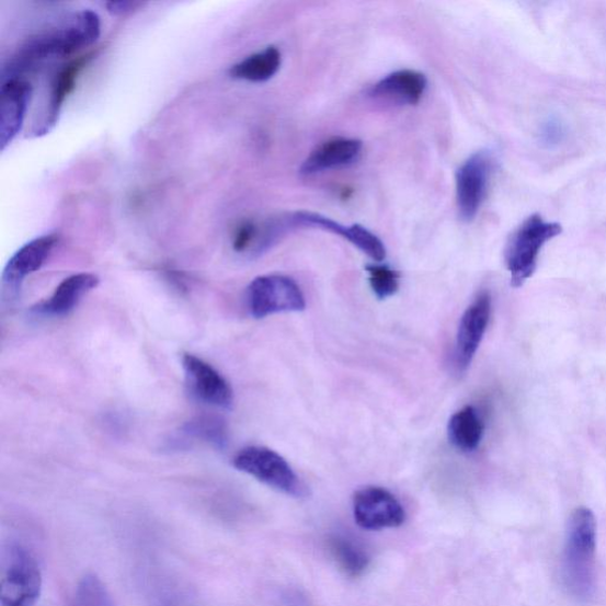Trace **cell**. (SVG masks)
<instances>
[{
  "label": "cell",
  "mask_w": 606,
  "mask_h": 606,
  "mask_svg": "<svg viewBox=\"0 0 606 606\" xmlns=\"http://www.w3.org/2000/svg\"><path fill=\"white\" fill-rule=\"evenodd\" d=\"M597 522L593 511L576 508L570 517L568 537L561 567V579L568 594L587 603L595 597Z\"/></svg>",
  "instance_id": "cell-1"
},
{
  "label": "cell",
  "mask_w": 606,
  "mask_h": 606,
  "mask_svg": "<svg viewBox=\"0 0 606 606\" xmlns=\"http://www.w3.org/2000/svg\"><path fill=\"white\" fill-rule=\"evenodd\" d=\"M101 34L99 14L82 10L61 26L28 39L11 69H23L52 57H66L91 47Z\"/></svg>",
  "instance_id": "cell-2"
},
{
  "label": "cell",
  "mask_w": 606,
  "mask_h": 606,
  "mask_svg": "<svg viewBox=\"0 0 606 606\" xmlns=\"http://www.w3.org/2000/svg\"><path fill=\"white\" fill-rule=\"evenodd\" d=\"M561 232L563 228L557 221H547L540 215H531L513 232L505 251L512 287L521 288L534 276L541 249Z\"/></svg>",
  "instance_id": "cell-3"
},
{
  "label": "cell",
  "mask_w": 606,
  "mask_h": 606,
  "mask_svg": "<svg viewBox=\"0 0 606 606\" xmlns=\"http://www.w3.org/2000/svg\"><path fill=\"white\" fill-rule=\"evenodd\" d=\"M43 575L36 557L19 542L9 544L2 556L0 606H35Z\"/></svg>",
  "instance_id": "cell-4"
},
{
  "label": "cell",
  "mask_w": 606,
  "mask_h": 606,
  "mask_svg": "<svg viewBox=\"0 0 606 606\" xmlns=\"http://www.w3.org/2000/svg\"><path fill=\"white\" fill-rule=\"evenodd\" d=\"M233 467L244 474L293 498H307L305 483L283 456L265 447H248L233 458Z\"/></svg>",
  "instance_id": "cell-5"
},
{
  "label": "cell",
  "mask_w": 606,
  "mask_h": 606,
  "mask_svg": "<svg viewBox=\"0 0 606 606\" xmlns=\"http://www.w3.org/2000/svg\"><path fill=\"white\" fill-rule=\"evenodd\" d=\"M247 302L255 319L301 312L306 308L300 286L291 277L275 274L256 277L247 289Z\"/></svg>",
  "instance_id": "cell-6"
},
{
  "label": "cell",
  "mask_w": 606,
  "mask_h": 606,
  "mask_svg": "<svg viewBox=\"0 0 606 606\" xmlns=\"http://www.w3.org/2000/svg\"><path fill=\"white\" fill-rule=\"evenodd\" d=\"M493 170L490 153L478 152L466 160L456 173V198L458 213L464 220L477 217L485 199Z\"/></svg>",
  "instance_id": "cell-7"
},
{
  "label": "cell",
  "mask_w": 606,
  "mask_h": 606,
  "mask_svg": "<svg viewBox=\"0 0 606 606\" xmlns=\"http://www.w3.org/2000/svg\"><path fill=\"white\" fill-rule=\"evenodd\" d=\"M353 513L356 523L368 530L396 528L405 522L401 502L381 487H366L358 491L353 499Z\"/></svg>",
  "instance_id": "cell-8"
},
{
  "label": "cell",
  "mask_w": 606,
  "mask_h": 606,
  "mask_svg": "<svg viewBox=\"0 0 606 606\" xmlns=\"http://www.w3.org/2000/svg\"><path fill=\"white\" fill-rule=\"evenodd\" d=\"M492 315V297L481 291L464 313L455 345V364L460 373L467 371L482 343Z\"/></svg>",
  "instance_id": "cell-9"
},
{
  "label": "cell",
  "mask_w": 606,
  "mask_h": 606,
  "mask_svg": "<svg viewBox=\"0 0 606 606\" xmlns=\"http://www.w3.org/2000/svg\"><path fill=\"white\" fill-rule=\"evenodd\" d=\"M182 366L190 389L205 404L228 410L233 404L230 382L209 363L192 353H184Z\"/></svg>",
  "instance_id": "cell-10"
},
{
  "label": "cell",
  "mask_w": 606,
  "mask_h": 606,
  "mask_svg": "<svg viewBox=\"0 0 606 606\" xmlns=\"http://www.w3.org/2000/svg\"><path fill=\"white\" fill-rule=\"evenodd\" d=\"M57 242L56 235H44L21 247L5 265L2 275L4 293H8L10 297L18 295L24 279L43 267Z\"/></svg>",
  "instance_id": "cell-11"
},
{
  "label": "cell",
  "mask_w": 606,
  "mask_h": 606,
  "mask_svg": "<svg viewBox=\"0 0 606 606\" xmlns=\"http://www.w3.org/2000/svg\"><path fill=\"white\" fill-rule=\"evenodd\" d=\"M33 96V87L19 78L8 79L0 91V147L2 151L19 136L28 103Z\"/></svg>",
  "instance_id": "cell-12"
},
{
  "label": "cell",
  "mask_w": 606,
  "mask_h": 606,
  "mask_svg": "<svg viewBox=\"0 0 606 606\" xmlns=\"http://www.w3.org/2000/svg\"><path fill=\"white\" fill-rule=\"evenodd\" d=\"M99 284V276L92 273L70 275L56 287L50 298L34 306L32 312L39 317H65Z\"/></svg>",
  "instance_id": "cell-13"
},
{
  "label": "cell",
  "mask_w": 606,
  "mask_h": 606,
  "mask_svg": "<svg viewBox=\"0 0 606 606\" xmlns=\"http://www.w3.org/2000/svg\"><path fill=\"white\" fill-rule=\"evenodd\" d=\"M363 144L357 139L333 138L316 147L305 159L300 172L312 175L332 169L344 168L356 161Z\"/></svg>",
  "instance_id": "cell-14"
},
{
  "label": "cell",
  "mask_w": 606,
  "mask_h": 606,
  "mask_svg": "<svg viewBox=\"0 0 606 606\" xmlns=\"http://www.w3.org/2000/svg\"><path fill=\"white\" fill-rule=\"evenodd\" d=\"M426 85L424 73L411 69L398 70L377 82L369 95L397 105L413 106L423 98Z\"/></svg>",
  "instance_id": "cell-15"
},
{
  "label": "cell",
  "mask_w": 606,
  "mask_h": 606,
  "mask_svg": "<svg viewBox=\"0 0 606 606\" xmlns=\"http://www.w3.org/2000/svg\"><path fill=\"white\" fill-rule=\"evenodd\" d=\"M91 57L92 55L82 56L57 73L53 84L47 117L37 130V135H46L56 125L58 114H60L66 99L76 90L79 73L90 62Z\"/></svg>",
  "instance_id": "cell-16"
},
{
  "label": "cell",
  "mask_w": 606,
  "mask_h": 606,
  "mask_svg": "<svg viewBox=\"0 0 606 606\" xmlns=\"http://www.w3.org/2000/svg\"><path fill=\"white\" fill-rule=\"evenodd\" d=\"M484 425L474 407H465L454 413L448 424L451 445L464 453L476 451L482 441Z\"/></svg>",
  "instance_id": "cell-17"
},
{
  "label": "cell",
  "mask_w": 606,
  "mask_h": 606,
  "mask_svg": "<svg viewBox=\"0 0 606 606\" xmlns=\"http://www.w3.org/2000/svg\"><path fill=\"white\" fill-rule=\"evenodd\" d=\"M194 442H204L217 449H224L228 442V428L224 420L215 416H201L185 423L180 434L172 441L176 448Z\"/></svg>",
  "instance_id": "cell-18"
},
{
  "label": "cell",
  "mask_w": 606,
  "mask_h": 606,
  "mask_svg": "<svg viewBox=\"0 0 606 606\" xmlns=\"http://www.w3.org/2000/svg\"><path fill=\"white\" fill-rule=\"evenodd\" d=\"M283 56L276 47H268L250 55L243 61L231 67L229 73L232 79L248 82H265L276 76Z\"/></svg>",
  "instance_id": "cell-19"
},
{
  "label": "cell",
  "mask_w": 606,
  "mask_h": 606,
  "mask_svg": "<svg viewBox=\"0 0 606 606\" xmlns=\"http://www.w3.org/2000/svg\"><path fill=\"white\" fill-rule=\"evenodd\" d=\"M329 545L336 565L345 574L359 576L367 570L369 558L357 541L345 536H334Z\"/></svg>",
  "instance_id": "cell-20"
},
{
  "label": "cell",
  "mask_w": 606,
  "mask_h": 606,
  "mask_svg": "<svg viewBox=\"0 0 606 606\" xmlns=\"http://www.w3.org/2000/svg\"><path fill=\"white\" fill-rule=\"evenodd\" d=\"M331 232L342 236V238L351 242L354 247H357L364 254L376 262H381L387 256L386 245H384L375 233L359 225L346 227L334 221Z\"/></svg>",
  "instance_id": "cell-21"
},
{
  "label": "cell",
  "mask_w": 606,
  "mask_h": 606,
  "mask_svg": "<svg viewBox=\"0 0 606 606\" xmlns=\"http://www.w3.org/2000/svg\"><path fill=\"white\" fill-rule=\"evenodd\" d=\"M366 271L369 275V286L379 300H386L399 289L401 274L391 270L388 265L368 264Z\"/></svg>",
  "instance_id": "cell-22"
},
{
  "label": "cell",
  "mask_w": 606,
  "mask_h": 606,
  "mask_svg": "<svg viewBox=\"0 0 606 606\" xmlns=\"http://www.w3.org/2000/svg\"><path fill=\"white\" fill-rule=\"evenodd\" d=\"M72 606H113L105 585L96 575H85L80 582Z\"/></svg>",
  "instance_id": "cell-23"
},
{
  "label": "cell",
  "mask_w": 606,
  "mask_h": 606,
  "mask_svg": "<svg viewBox=\"0 0 606 606\" xmlns=\"http://www.w3.org/2000/svg\"><path fill=\"white\" fill-rule=\"evenodd\" d=\"M259 227L253 221H244L233 238V249L238 253H244L250 248H253L256 241Z\"/></svg>",
  "instance_id": "cell-24"
},
{
  "label": "cell",
  "mask_w": 606,
  "mask_h": 606,
  "mask_svg": "<svg viewBox=\"0 0 606 606\" xmlns=\"http://www.w3.org/2000/svg\"><path fill=\"white\" fill-rule=\"evenodd\" d=\"M564 130L558 122L550 121L542 128V140L547 145H557L563 139Z\"/></svg>",
  "instance_id": "cell-25"
},
{
  "label": "cell",
  "mask_w": 606,
  "mask_h": 606,
  "mask_svg": "<svg viewBox=\"0 0 606 606\" xmlns=\"http://www.w3.org/2000/svg\"><path fill=\"white\" fill-rule=\"evenodd\" d=\"M141 3L138 2H110L107 3L108 11L114 14H125L127 12H130L132 10L137 9L140 7Z\"/></svg>",
  "instance_id": "cell-26"
}]
</instances>
